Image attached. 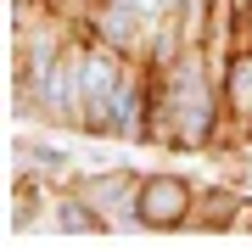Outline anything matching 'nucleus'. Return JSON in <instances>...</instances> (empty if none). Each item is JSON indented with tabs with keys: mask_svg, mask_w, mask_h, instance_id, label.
Wrapping results in <instances>:
<instances>
[{
	"mask_svg": "<svg viewBox=\"0 0 252 252\" xmlns=\"http://www.w3.org/2000/svg\"><path fill=\"white\" fill-rule=\"evenodd\" d=\"M118 6H129V11H140V17H168V11H174V0H118Z\"/></svg>",
	"mask_w": 252,
	"mask_h": 252,
	"instance_id": "nucleus-8",
	"label": "nucleus"
},
{
	"mask_svg": "<svg viewBox=\"0 0 252 252\" xmlns=\"http://www.w3.org/2000/svg\"><path fill=\"white\" fill-rule=\"evenodd\" d=\"M241 207H247L241 185H202L196 213H190V230H235L241 224Z\"/></svg>",
	"mask_w": 252,
	"mask_h": 252,
	"instance_id": "nucleus-7",
	"label": "nucleus"
},
{
	"mask_svg": "<svg viewBox=\"0 0 252 252\" xmlns=\"http://www.w3.org/2000/svg\"><path fill=\"white\" fill-rule=\"evenodd\" d=\"M224 129V90H219V62L207 45L180 51V62L157 73V118L152 146L162 152H213Z\"/></svg>",
	"mask_w": 252,
	"mask_h": 252,
	"instance_id": "nucleus-1",
	"label": "nucleus"
},
{
	"mask_svg": "<svg viewBox=\"0 0 252 252\" xmlns=\"http://www.w3.org/2000/svg\"><path fill=\"white\" fill-rule=\"evenodd\" d=\"M67 185L107 219V230H140L135 224V196H140V168L107 162V168H73Z\"/></svg>",
	"mask_w": 252,
	"mask_h": 252,
	"instance_id": "nucleus-4",
	"label": "nucleus"
},
{
	"mask_svg": "<svg viewBox=\"0 0 252 252\" xmlns=\"http://www.w3.org/2000/svg\"><path fill=\"white\" fill-rule=\"evenodd\" d=\"M84 34L101 39V45L135 56V62H146V51H152V17H140V11L118 6V0H101V6L84 17Z\"/></svg>",
	"mask_w": 252,
	"mask_h": 252,
	"instance_id": "nucleus-5",
	"label": "nucleus"
},
{
	"mask_svg": "<svg viewBox=\"0 0 252 252\" xmlns=\"http://www.w3.org/2000/svg\"><path fill=\"white\" fill-rule=\"evenodd\" d=\"M196 196H202V185L190 180V174H174V168H152V174H140L135 224H140V230H190Z\"/></svg>",
	"mask_w": 252,
	"mask_h": 252,
	"instance_id": "nucleus-3",
	"label": "nucleus"
},
{
	"mask_svg": "<svg viewBox=\"0 0 252 252\" xmlns=\"http://www.w3.org/2000/svg\"><path fill=\"white\" fill-rule=\"evenodd\" d=\"M219 90H224V129H219V146L235 140L247 152L241 129H247V118H252V45H235L224 56V67H219Z\"/></svg>",
	"mask_w": 252,
	"mask_h": 252,
	"instance_id": "nucleus-6",
	"label": "nucleus"
},
{
	"mask_svg": "<svg viewBox=\"0 0 252 252\" xmlns=\"http://www.w3.org/2000/svg\"><path fill=\"white\" fill-rule=\"evenodd\" d=\"M129 62L135 56H124V51H112V45H101V39L84 34V62H79V73H84V135L112 140V107L124 95Z\"/></svg>",
	"mask_w": 252,
	"mask_h": 252,
	"instance_id": "nucleus-2",
	"label": "nucleus"
},
{
	"mask_svg": "<svg viewBox=\"0 0 252 252\" xmlns=\"http://www.w3.org/2000/svg\"><path fill=\"white\" fill-rule=\"evenodd\" d=\"M247 45H252V17H247Z\"/></svg>",
	"mask_w": 252,
	"mask_h": 252,
	"instance_id": "nucleus-9",
	"label": "nucleus"
}]
</instances>
